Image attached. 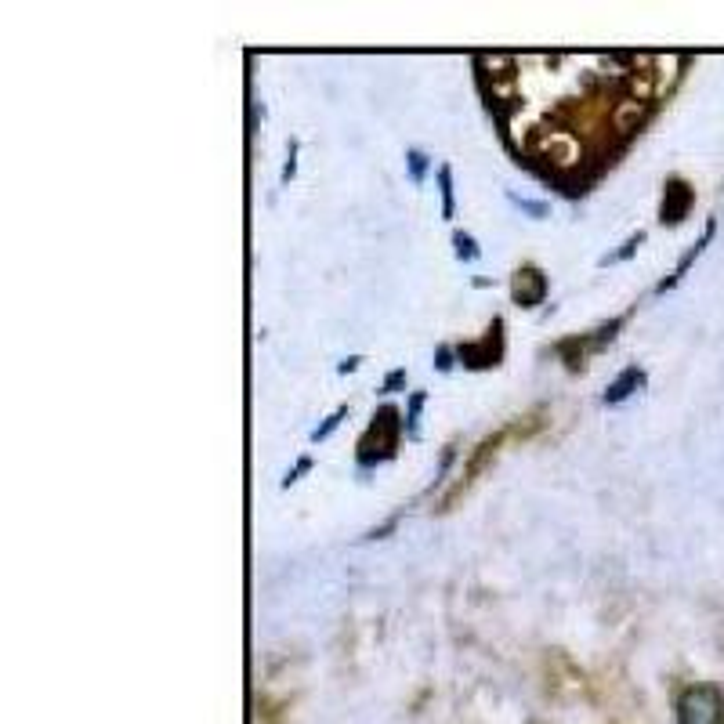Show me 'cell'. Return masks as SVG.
I'll return each mask as SVG.
<instances>
[{"mask_svg":"<svg viewBox=\"0 0 724 724\" xmlns=\"http://www.w3.org/2000/svg\"><path fill=\"white\" fill-rule=\"evenodd\" d=\"M511 294H515L518 305L533 308V305H540L543 294H547V279H543L540 268L525 265V268H518V272H515V283H511Z\"/></svg>","mask_w":724,"mask_h":724,"instance_id":"cell-2","label":"cell"},{"mask_svg":"<svg viewBox=\"0 0 724 724\" xmlns=\"http://www.w3.org/2000/svg\"><path fill=\"white\" fill-rule=\"evenodd\" d=\"M543 417H547L543 410L525 413V417L507 420L504 428H496L493 435H486V439L478 442V446L471 449V457L464 460V467H460V475L453 478L449 493L442 496V511H449V507L457 504L460 496H464L467 489H471V482H475V478L489 467V460L500 457V449H504L507 442H525V439H533V435H540V431L547 428V420H543Z\"/></svg>","mask_w":724,"mask_h":724,"instance_id":"cell-1","label":"cell"}]
</instances>
